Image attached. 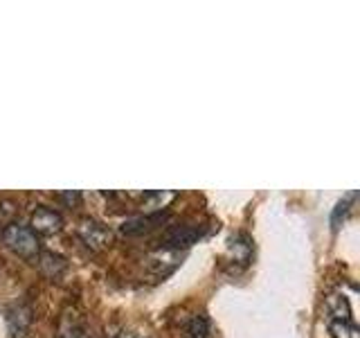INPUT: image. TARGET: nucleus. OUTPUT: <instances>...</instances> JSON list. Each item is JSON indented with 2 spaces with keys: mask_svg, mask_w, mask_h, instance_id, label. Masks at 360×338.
Instances as JSON below:
<instances>
[{
  "mask_svg": "<svg viewBox=\"0 0 360 338\" xmlns=\"http://www.w3.org/2000/svg\"><path fill=\"white\" fill-rule=\"evenodd\" d=\"M77 234H79V239H82L88 248H93V251H101V248H106L112 239V232L104 223H99L95 219H86L79 223Z\"/></svg>",
  "mask_w": 360,
  "mask_h": 338,
  "instance_id": "nucleus-2",
  "label": "nucleus"
},
{
  "mask_svg": "<svg viewBox=\"0 0 360 338\" xmlns=\"http://www.w3.org/2000/svg\"><path fill=\"white\" fill-rule=\"evenodd\" d=\"M329 332L333 338H360V330L352 320H338L331 318L329 323Z\"/></svg>",
  "mask_w": 360,
  "mask_h": 338,
  "instance_id": "nucleus-11",
  "label": "nucleus"
},
{
  "mask_svg": "<svg viewBox=\"0 0 360 338\" xmlns=\"http://www.w3.org/2000/svg\"><path fill=\"white\" fill-rule=\"evenodd\" d=\"M230 253H232V257L236 259V262H241V264H245L248 262V257H250V253H252V242L248 239L245 234H234L232 239H230Z\"/></svg>",
  "mask_w": 360,
  "mask_h": 338,
  "instance_id": "nucleus-8",
  "label": "nucleus"
},
{
  "mask_svg": "<svg viewBox=\"0 0 360 338\" xmlns=\"http://www.w3.org/2000/svg\"><path fill=\"white\" fill-rule=\"evenodd\" d=\"M187 334H189V338H207L210 323H207L205 315H194L187 325Z\"/></svg>",
  "mask_w": 360,
  "mask_h": 338,
  "instance_id": "nucleus-13",
  "label": "nucleus"
},
{
  "mask_svg": "<svg viewBox=\"0 0 360 338\" xmlns=\"http://www.w3.org/2000/svg\"><path fill=\"white\" fill-rule=\"evenodd\" d=\"M3 244L9 248V251H14L18 257L22 259H39L41 255V244L37 239V232L27 225H20V223H9L5 225L3 230Z\"/></svg>",
  "mask_w": 360,
  "mask_h": 338,
  "instance_id": "nucleus-1",
  "label": "nucleus"
},
{
  "mask_svg": "<svg viewBox=\"0 0 360 338\" xmlns=\"http://www.w3.org/2000/svg\"><path fill=\"white\" fill-rule=\"evenodd\" d=\"M202 237V228L196 225H174L165 232L160 239L165 251H178V248H189L191 244H196V239Z\"/></svg>",
  "mask_w": 360,
  "mask_h": 338,
  "instance_id": "nucleus-3",
  "label": "nucleus"
},
{
  "mask_svg": "<svg viewBox=\"0 0 360 338\" xmlns=\"http://www.w3.org/2000/svg\"><path fill=\"white\" fill-rule=\"evenodd\" d=\"M63 228V217L56 210L50 208H37L32 214V230L39 234H54Z\"/></svg>",
  "mask_w": 360,
  "mask_h": 338,
  "instance_id": "nucleus-4",
  "label": "nucleus"
},
{
  "mask_svg": "<svg viewBox=\"0 0 360 338\" xmlns=\"http://www.w3.org/2000/svg\"><path fill=\"white\" fill-rule=\"evenodd\" d=\"M356 199V192H352V194H347L342 201H338V206L333 208V212H331V228L333 230H338L342 225V221H345V217H347V212H349V208H352V201Z\"/></svg>",
  "mask_w": 360,
  "mask_h": 338,
  "instance_id": "nucleus-12",
  "label": "nucleus"
},
{
  "mask_svg": "<svg viewBox=\"0 0 360 338\" xmlns=\"http://www.w3.org/2000/svg\"><path fill=\"white\" fill-rule=\"evenodd\" d=\"M165 219H167V214H162V212H149V214H144V217H133L129 221H124L120 230H122V234H129V237L144 234V232L153 230L155 225H160Z\"/></svg>",
  "mask_w": 360,
  "mask_h": 338,
  "instance_id": "nucleus-5",
  "label": "nucleus"
},
{
  "mask_svg": "<svg viewBox=\"0 0 360 338\" xmlns=\"http://www.w3.org/2000/svg\"><path fill=\"white\" fill-rule=\"evenodd\" d=\"M39 266H41V270L45 275H50V277H59L63 270H65V259L61 257V255H54V253H50V251H45V253H41L39 255Z\"/></svg>",
  "mask_w": 360,
  "mask_h": 338,
  "instance_id": "nucleus-7",
  "label": "nucleus"
},
{
  "mask_svg": "<svg viewBox=\"0 0 360 338\" xmlns=\"http://www.w3.org/2000/svg\"><path fill=\"white\" fill-rule=\"evenodd\" d=\"M7 323H9V332L14 338H20L22 332L27 330L30 325V309L27 307H14L7 311Z\"/></svg>",
  "mask_w": 360,
  "mask_h": 338,
  "instance_id": "nucleus-6",
  "label": "nucleus"
},
{
  "mask_svg": "<svg viewBox=\"0 0 360 338\" xmlns=\"http://www.w3.org/2000/svg\"><path fill=\"white\" fill-rule=\"evenodd\" d=\"M174 199H176V192H146L142 201H144V208L162 212V208H167V203H172Z\"/></svg>",
  "mask_w": 360,
  "mask_h": 338,
  "instance_id": "nucleus-10",
  "label": "nucleus"
},
{
  "mask_svg": "<svg viewBox=\"0 0 360 338\" xmlns=\"http://www.w3.org/2000/svg\"><path fill=\"white\" fill-rule=\"evenodd\" d=\"M326 304H329V311L333 313V318L338 320H352V307H349V300L340 293H333V296L326 298Z\"/></svg>",
  "mask_w": 360,
  "mask_h": 338,
  "instance_id": "nucleus-9",
  "label": "nucleus"
}]
</instances>
